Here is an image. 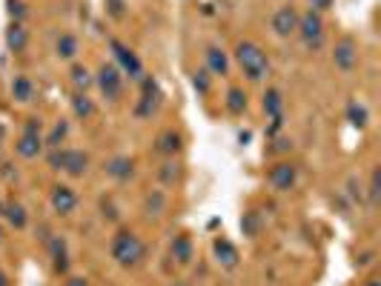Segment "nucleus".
<instances>
[{
	"label": "nucleus",
	"mask_w": 381,
	"mask_h": 286,
	"mask_svg": "<svg viewBox=\"0 0 381 286\" xmlns=\"http://www.w3.org/2000/svg\"><path fill=\"white\" fill-rule=\"evenodd\" d=\"M109 49H112V55H115V66L117 69H121L124 72V75H129L132 81H140V78H144V63H140V58L129 49V46L127 43H121V40H109Z\"/></svg>",
	"instance_id": "5"
},
{
	"label": "nucleus",
	"mask_w": 381,
	"mask_h": 286,
	"mask_svg": "<svg viewBox=\"0 0 381 286\" xmlns=\"http://www.w3.org/2000/svg\"><path fill=\"white\" fill-rule=\"evenodd\" d=\"M0 286H12V280H9V275L3 269H0Z\"/></svg>",
	"instance_id": "44"
},
{
	"label": "nucleus",
	"mask_w": 381,
	"mask_h": 286,
	"mask_svg": "<svg viewBox=\"0 0 381 286\" xmlns=\"http://www.w3.org/2000/svg\"><path fill=\"white\" fill-rule=\"evenodd\" d=\"M63 160H66V149L63 146L49 149V155H46V163H49V169H55V172H63Z\"/></svg>",
	"instance_id": "35"
},
{
	"label": "nucleus",
	"mask_w": 381,
	"mask_h": 286,
	"mask_svg": "<svg viewBox=\"0 0 381 286\" xmlns=\"http://www.w3.org/2000/svg\"><path fill=\"white\" fill-rule=\"evenodd\" d=\"M212 255H216V264L221 269H235L238 267V260H241V255H238V246L229 241V237H216L212 241Z\"/></svg>",
	"instance_id": "11"
},
{
	"label": "nucleus",
	"mask_w": 381,
	"mask_h": 286,
	"mask_svg": "<svg viewBox=\"0 0 381 286\" xmlns=\"http://www.w3.org/2000/svg\"><path fill=\"white\" fill-rule=\"evenodd\" d=\"M170 252H172V260H175V264L189 267V264H193V258H195L193 237H189V235H175V241H172Z\"/></svg>",
	"instance_id": "19"
},
{
	"label": "nucleus",
	"mask_w": 381,
	"mask_h": 286,
	"mask_svg": "<svg viewBox=\"0 0 381 286\" xmlns=\"http://www.w3.org/2000/svg\"><path fill=\"white\" fill-rule=\"evenodd\" d=\"M138 83H140V101L135 106V115L140 121H147V117H152L161 106V89H158V81L152 75H144Z\"/></svg>",
	"instance_id": "6"
},
{
	"label": "nucleus",
	"mask_w": 381,
	"mask_h": 286,
	"mask_svg": "<svg viewBox=\"0 0 381 286\" xmlns=\"http://www.w3.org/2000/svg\"><path fill=\"white\" fill-rule=\"evenodd\" d=\"M261 229H264V218H261V212L247 209V212L241 214V232H244L247 237H258Z\"/></svg>",
	"instance_id": "25"
},
{
	"label": "nucleus",
	"mask_w": 381,
	"mask_h": 286,
	"mask_svg": "<svg viewBox=\"0 0 381 286\" xmlns=\"http://www.w3.org/2000/svg\"><path fill=\"white\" fill-rule=\"evenodd\" d=\"M66 135H69V121H63V117H60V121L52 126V132L49 135H46V146H49V149H58L60 146V143L66 140Z\"/></svg>",
	"instance_id": "31"
},
{
	"label": "nucleus",
	"mask_w": 381,
	"mask_h": 286,
	"mask_svg": "<svg viewBox=\"0 0 381 286\" xmlns=\"http://www.w3.org/2000/svg\"><path fill=\"white\" fill-rule=\"evenodd\" d=\"M235 63L241 66V72L247 75V81H252V83H261V81L270 75V58H267V52L261 49L258 43H252V40H238V43H235Z\"/></svg>",
	"instance_id": "1"
},
{
	"label": "nucleus",
	"mask_w": 381,
	"mask_h": 286,
	"mask_svg": "<svg viewBox=\"0 0 381 286\" xmlns=\"http://www.w3.org/2000/svg\"><path fill=\"white\" fill-rule=\"evenodd\" d=\"M204 60H206V72L209 75H229V58L227 52L221 49V46H206V52H204Z\"/></svg>",
	"instance_id": "15"
},
{
	"label": "nucleus",
	"mask_w": 381,
	"mask_h": 286,
	"mask_svg": "<svg viewBox=\"0 0 381 286\" xmlns=\"http://www.w3.org/2000/svg\"><path fill=\"white\" fill-rule=\"evenodd\" d=\"M3 135H6V129H3V124H0V143H3Z\"/></svg>",
	"instance_id": "45"
},
{
	"label": "nucleus",
	"mask_w": 381,
	"mask_h": 286,
	"mask_svg": "<svg viewBox=\"0 0 381 286\" xmlns=\"http://www.w3.org/2000/svg\"><path fill=\"white\" fill-rule=\"evenodd\" d=\"M181 149H184V135L175 132V129H163L155 137V152L163 155V158H175Z\"/></svg>",
	"instance_id": "14"
},
{
	"label": "nucleus",
	"mask_w": 381,
	"mask_h": 286,
	"mask_svg": "<svg viewBox=\"0 0 381 286\" xmlns=\"http://www.w3.org/2000/svg\"><path fill=\"white\" fill-rule=\"evenodd\" d=\"M63 172L69 178H83L89 172V155L83 149H66V160H63Z\"/></svg>",
	"instance_id": "16"
},
{
	"label": "nucleus",
	"mask_w": 381,
	"mask_h": 286,
	"mask_svg": "<svg viewBox=\"0 0 381 286\" xmlns=\"http://www.w3.org/2000/svg\"><path fill=\"white\" fill-rule=\"evenodd\" d=\"M0 241H3V226H0Z\"/></svg>",
	"instance_id": "47"
},
{
	"label": "nucleus",
	"mask_w": 381,
	"mask_h": 286,
	"mask_svg": "<svg viewBox=\"0 0 381 286\" xmlns=\"http://www.w3.org/2000/svg\"><path fill=\"white\" fill-rule=\"evenodd\" d=\"M367 198H370V206H378V201H381V166H373V172H370Z\"/></svg>",
	"instance_id": "32"
},
{
	"label": "nucleus",
	"mask_w": 381,
	"mask_h": 286,
	"mask_svg": "<svg viewBox=\"0 0 381 286\" xmlns=\"http://www.w3.org/2000/svg\"><path fill=\"white\" fill-rule=\"evenodd\" d=\"M49 246V255H52V269L55 275H69V246H66V237L63 235H55L46 241Z\"/></svg>",
	"instance_id": "12"
},
{
	"label": "nucleus",
	"mask_w": 381,
	"mask_h": 286,
	"mask_svg": "<svg viewBox=\"0 0 381 286\" xmlns=\"http://www.w3.org/2000/svg\"><path fill=\"white\" fill-rule=\"evenodd\" d=\"M6 15L12 23H23L29 17V6L23 3V0H6Z\"/></svg>",
	"instance_id": "33"
},
{
	"label": "nucleus",
	"mask_w": 381,
	"mask_h": 286,
	"mask_svg": "<svg viewBox=\"0 0 381 286\" xmlns=\"http://www.w3.org/2000/svg\"><path fill=\"white\" fill-rule=\"evenodd\" d=\"M189 81H193V89H195L198 94H209V89H212V75H209L206 69H195Z\"/></svg>",
	"instance_id": "34"
},
{
	"label": "nucleus",
	"mask_w": 381,
	"mask_h": 286,
	"mask_svg": "<svg viewBox=\"0 0 381 286\" xmlns=\"http://www.w3.org/2000/svg\"><path fill=\"white\" fill-rule=\"evenodd\" d=\"M72 112H75V117H81V121H89L95 115V103L86 92H72Z\"/></svg>",
	"instance_id": "27"
},
{
	"label": "nucleus",
	"mask_w": 381,
	"mask_h": 286,
	"mask_svg": "<svg viewBox=\"0 0 381 286\" xmlns=\"http://www.w3.org/2000/svg\"><path fill=\"white\" fill-rule=\"evenodd\" d=\"M26 46H29V32L23 23H12L9 20V26H6V49L12 55H20V52H26Z\"/></svg>",
	"instance_id": "17"
},
{
	"label": "nucleus",
	"mask_w": 381,
	"mask_h": 286,
	"mask_svg": "<svg viewBox=\"0 0 381 286\" xmlns=\"http://www.w3.org/2000/svg\"><path fill=\"white\" fill-rule=\"evenodd\" d=\"M332 63H336V69H341V72L355 69V63H359V46H355L352 37H341L336 43V49H332Z\"/></svg>",
	"instance_id": "10"
},
{
	"label": "nucleus",
	"mask_w": 381,
	"mask_h": 286,
	"mask_svg": "<svg viewBox=\"0 0 381 286\" xmlns=\"http://www.w3.org/2000/svg\"><path fill=\"white\" fill-rule=\"evenodd\" d=\"M63 286H89V280L81 278V275H69V278L63 280Z\"/></svg>",
	"instance_id": "39"
},
{
	"label": "nucleus",
	"mask_w": 381,
	"mask_h": 286,
	"mask_svg": "<svg viewBox=\"0 0 381 286\" xmlns=\"http://www.w3.org/2000/svg\"><path fill=\"white\" fill-rule=\"evenodd\" d=\"M163 209H166V195L161 192V189H152V192L144 198V214H149V218H158Z\"/></svg>",
	"instance_id": "29"
},
{
	"label": "nucleus",
	"mask_w": 381,
	"mask_h": 286,
	"mask_svg": "<svg viewBox=\"0 0 381 286\" xmlns=\"http://www.w3.org/2000/svg\"><path fill=\"white\" fill-rule=\"evenodd\" d=\"M309 3H313L309 9H316V12H327V9L332 6V0H309Z\"/></svg>",
	"instance_id": "41"
},
{
	"label": "nucleus",
	"mask_w": 381,
	"mask_h": 286,
	"mask_svg": "<svg viewBox=\"0 0 381 286\" xmlns=\"http://www.w3.org/2000/svg\"><path fill=\"white\" fill-rule=\"evenodd\" d=\"M69 81H72L75 92H89L95 86V75L83 66V63H75L72 69H69Z\"/></svg>",
	"instance_id": "24"
},
{
	"label": "nucleus",
	"mask_w": 381,
	"mask_h": 286,
	"mask_svg": "<svg viewBox=\"0 0 381 286\" xmlns=\"http://www.w3.org/2000/svg\"><path fill=\"white\" fill-rule=\"evenodd\" d=\"M78 52H81V43H78L75 35L63 32V35L55 40V55H58V60H75Z\"/></svg>",
	"instance_id": "21"
},
{
	"label": "nucleus",
	"mask_w": 381,
	"mask_h": 286,
	"mask_svg": "<svg viewBox=\"0 0 381 286\" xmlns=\"http://www.w3.org/2000/svg\"><path fill=\"white\" fill-rule=\"evenodd\" d=\"M267 180L275 192H290V189H295V183H298V166L293 160H278L267 172Z\"/></svg>",
	"instance_id": "7"
},
{
	"label": "nucleus",
	"mask_w": 381,
	"mask_h": 286,
	"mask_svg": "<svg viewBox=\"0 0 381 286\" xmlns=\"http://www.w3.org/2000/svg\"><path fill=\"white\" fill-rule=\"evenodd\" d=\"M261 106H264L267 117L284 115V94H281L278 89H267V92H264V101H261Z\"/></svg>",
	"instance_id": "28"
},
{
	"label": "nucleus",
	"mask_w": 381,
	"mask_h": 286,
	"mask_svg": "<svg viewBox=\"0 0 381 286\" xmlns=\"http://www.w3.org/2000/svg\"><path fill=\"white\" fill-rule=\"evenodd\" d=\"M287 152H293V140L290 137H273L270 155H287Z\"/></svg>",
	"instance_id": "36"
},
{
	"label": "nucleus",
	"mask_w": 381,
	"mask_h": 286,
	"mask_svg": "<svg viewBox=\"0 0 381 286\" xmlns=\"http://www.w3.org/2000/svg\"><path fill=\"white\" fill-rule=\"evenodd\" d=\"M109 252L115 258L117 267H138L140 260L147 258V244L140 241V237L132 232V229H117L112 244H109Z\"/></svg>",
	"instance_id": "2"
},
{
	"label": "nucleus",
	"mask_w": 381,
	"mask_h": 286,
	"mask_svg": "<svg viewBox=\"0 0 381 286\" xmlns=\"http://www.w3.org/2000/svg\"><path fill=\"white\" fill-rule=\"evenodd\" d=\"M0 214H3L15 229H26V224H29L26 209H23V203H17V201H6L3 206H0Z\"/></svg>",
	"instance_id": "20"
},
{
	"label": "nucleus",
	"mask_w": 381,
	"mask_h": 286,
	"mask_svg": "<svg viewBox=\"0 0 381 286\" xmlns=\"http://www.w3.org/2000/svg\"><path fill=\"white\" fill-rule=\"evenodd\" d=\"M49 203H52V209L60 214V218H66V214H72L78 209V192L69 183H58V186H52Z\"/></svg>",
	"instance_id": "8"
},
{
	"label": "nucleus",
	"mask_w": 381,
	"mask_h": 286,
	"mask_svg": "<svg viewBox=\"0 0 381 286\" xmlns=\"http://www.w3.org/2000/svg\"><path fill=\"white\" fill-rule=\"evenodd\" d=\"M95 86L101 89V94L106 101H121L124 94V72L115 63H101L98 75H95Z\"/></svg>",
	"instance_id": "4"
},
{
	"label": "nucleus",
	"mask_w": 381,
	"mask_h": 286,
	"mask_svg": "<svg viewBox=\"0 0 381 286\" xmlns=\"http://www.w3.org/2000/svg\"><path fill=\"white\" fill-rule=\"evenodd\" d=\"M172 286H186V283H184V280H175V283H172Z\"/></svg>",
	"instance_id": "46"
},
{
	"label": "nucleus",
	"mask_w": 381,
	"mask_h": 286,
	"mask_svg": "<svg viewBox=\"0 0 381 286\" xmlns=\"http://www.w3.org/2000/svg\"><path fill=\"white\" fill-rule=\"evenodd\" d=\"M362 286H381V280H378V275H370V278H367Z\"/></svg>",
	"instance_id": "42"
},
{
	"label": "nucleus",
	"mask_w": 381,
	"mask_h": 286,
	"mask_svg": "<svg viewBox=\"0 0 381 286\" xmlns=\"http://www.w3.org/2000/svg\"><path fill=\"white\" fill-rule=\"evenodd\" d=\"M224 106H227L229 115H244L247 106H250L247 92H244L241 86H229V89H227V98H224Z\"/></svg>",
	"instance_id": "22"
},
{
	"label": "nucleus",
	"mask_w": 381,
	"mask_h": 286,
	"mask_svg": "<svg viewBox=\"0 0 381 286\" xmlns=\"http://www.w3.org/2000/svg\"><path fill=\"white\" fill-rule=\"evenodd\" d=\"M40 129H43L40 117H29V121H26V126H23V132H32V135H40Z\"/></svg>",
	"instance_id": "38"
},
{
	"label": "nucleus",
	"mask_w": 381,
	"mask_h": 286,
	"mask_svg": "<svg viewBox=\"0 0 381 286\" xmlns=\"http://www.w3.org/2000/svg\"><path fill=\"white\" fill-rule=\"evenodd\" d=\"M347 121H350V126H355V129H364V126L370 124L367 106L359 103V101H350V103H347Z\"/></svg>",
	"instance_id": "26"
},
{
	"label": "nucleus",
	"mask_w": 381,
	"mask_h": 286,
	"mask_svg": "<svg viewBox=\"0 0 381 286\" xmlns=\"http://www.w3.org/2000/svg\"><path fill=\"white\" fill-rule=\"evenodd\" d=\"M101 209H104V218H109V221H117V212H115V206H112L109 201H104V203H101Z\"/></svg>",
	"instance_id": "40"
},
{
	"label": "nucleus",
	"mask_w": 381,
	"mask_h": 286,
	"mask_svg": "<svg viewBox=\"0 0 381 286\" xmlns=\"http://www.w3.org/2000/svg\"><path fill=\"white\" fill-rule=\"evenodd\" d=\"M158 180H161L163 186L178 183V180H181V163H178V160H166L161 169H158Z\"/></svg>",
	"instance_id": "30"
},
{
	"label": "nucleus",
	"mask_w": 381,
	"mask_h": 286,
	"mask_svg": "<svg viewBox=\"0 0 381 286\" xmlns=\"http://www.w3.org/2000/svg\"><path fill=\"white\" fill-rule=\"evenodd\" d=\"M373 258H375V255H373V252H364V255H362V258H359V264H373Z\"/></svg>",
	"instance_id": "43"
},
{
	"label": "nucleus",
	"mask_w": 381,
	"mask_h": 286,
	"mask_svg": "<svg viewBox=\"0 0 381 286\" xmlns=\"http://www.w3.org/2000/svg\"><path fill=\"white\" fill-rule=\"evenodd\" d=\"M104 172H106L112 180L124 183V180H129V178L135 175V160H132L129 155H115V158H109V160H106Z\"/></svg>",
	"instance_id": "13"
},
{
	"label": "nucleus",
	"mask_w": 381,
	"mask_h": 286,
	"mask_svg": "<svg viewBox=\"0 0 381 286\" xmlns=\"http://www.w3.org/2000/svg\"><path fill=\"white\" fill-rule=\"evenodd\" d=\"M295 35L304 40L307 49H318V46L324 43V17H321V12L307 9L304 15H298V29H295Z\"/></svg>",
	"instance_id": "3"
},
{
	"label": "nucleus",
	"mask_w": 381,
	"mask_h": 286,
	"mask_svg": "<svg viewBox=\"0 0 381 286\" xmlns=\"http://www.w3.org/2000/svg\"><path fill=\"white\" fill-rule=\"evenodd\" d=\"M15 152H17L20 158H26V160L38 158V155L43 152V137H40V135H32V132H20V137L15 140Z\"/></svg>",
	"instance_id": "18"
},
{
	"label": "nucleus",
	"mask_w": 381,
	"mask_h": 286,
	"mask_svg": "<svg viewBox=\"0 0 381 286\" xmlns=\"http://www.w3.org/2000/svg\"><path fill=\"white\" fill-rule=\"evenodd\" d=\"M270 26H273V32L278 37L295 35V29H298V9L295 6H278L275 15H273V20H270Z\"/></svg>",
	"instance_id": "9"
},
{
	"label": "nucleus",
	"mask_w": 381,
	"mask_h": 286,
	"mask_svg": "<svg viewBox=\"0 0 381 286\" xmlns=\"http://www.w3.org/2000/svg\"><path fill=\"white\" fill-rule=\"evenodd\" d=\"M106 9L112 17H124V0H106Z\"/></svg>",
	"instance_id": "37"
},
{
	"label": "nucleus",
	"mask_w": 381,
	"mask_h": 286,
	"mask_svg": "<svg viewBox=\"0 0 381 286\" xmlns=\"http://www.w3.org/2000/svg\"><path fill=\"white\" fill-rule=\"evenodd\" d=\"M12 98L20 101V103L35 101V83H32V78H26V75H15V81H12Z\"/></svg>",
	"instance_id": "23"
}]
</instances>
